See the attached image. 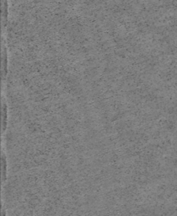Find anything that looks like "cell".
<instances>
[{
	"label": "cell",
	"instance_id": "2",
	"mask_svg": "<svg viewBox=\"0 0 177 216\" xmlns=\"http://www.w3.org/2000/svg\"><path fill=\"white\" fill-rule=\"evenodd\" d=\"M2 216H7L6 211H5V209H3V214H2Z\"/></svg>",
	"mask_w": 177,
	"mask_h": 216
},
{
	"label": "cell",
	"instance_id": "1",
	"mask_svg": "<svg viewBox=\"0 0 177 216\" xmlns=\"http://www.w3.org/2000/svg\"><path fill=\"white\" fill-rule=\"evenodd\" d=\"M2 164H3V183H5L7 179V170H8V160H7L6 154L4 151H3L2 153Z\"/></svg>",
	"mask_w": 177,
	"mask_h": 216
}]
</instances>
